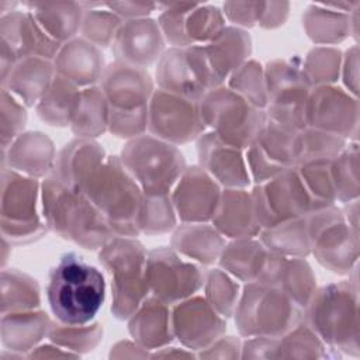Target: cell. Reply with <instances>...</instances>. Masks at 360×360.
<instances>
[{"label": "cell", "mask_w": 360, "mask_h": 360, "mask_svg": "<svg viewBox=\"0 0 360 360\" xmlns=\"http://www.w3.org/2000/svg\"><path fill=\"white\" fill-rule=\"evenodd\" d=\"M104 298L103 273L76 253L63 255L49 273L46 300L62 325H87L100 311Z\"/></svg>", "instance_id": "obj_1"}, {"label": "cell", "mask_w": 360, "mask_h": 360, "mask_svg": "<svg viewBox=\"0 0 360 360\" xmlns=\"http://www.w3.org/2000/svg\"><path fill=\"white\" fill-rule=\"evenodd\" d=\"M42 217L45 225L60 236L86 248H103L114 232L103 214L82 191L62 184L55 176L42 184Z\"/></svg>", "instance_id": "obj_2"}, {"label": "cell", "mask_w": 360, "mask_h": 360, "mask_svg": "<svg viewBox=\"0 0 360 360\" xmlns=\"http://www.w3.org/2000/svg\"><path fill=\"white\" fill-rule=\"evenodd\" d=\"M82 193L103 214L114 235L132 238L141 232L138 214L143 193L121 159H104L84 183Z\"/></svg>", "instance_id": "obj_3"}, {"label": "cell", "mask_w": 360, "mask_h": 360, "mask_svg": "<svg viewBox=\"0 0 360 360\" xmlns=\"http://www.w3.org/2000/svg\"><path fill=\"white\" fill-rule=\"evenodd\" d=\"M300 307L278 287L252 281L235 308L239 332L248 338H280L301 321Z\"/></svg>", "instance_id": "obj_4"}, {"label": "cell", "mask_w": 360, "mask_h": 360, "mask_svg": "<svg viewBox=\"0 0 360 360\" xmlns=\"http://www.w3.org/2000/svg\"><path fill=\"white\" fill-rule=\"evenodd\" d=\"M148 253L142 245L128 236L111 238L100 253V262L112 277V312L117 318H131L146 300Z\"/></svg>", "instance_id": "obj_5"}, {"label": "cell", "mask_w": 360, "mask_h": 360, "mask_svg": "<svg viewBox=\"0 0 360 360\" xmlns=\"http://www.w3.org/2000/svg\"><path fill=\"white\" fill-rule=\"evenodd\" d=\"M121 162L143 195H169L186 169L183 155L174 145L146 135L127 143Z\"/></svg>", "instance_id": "obj_6"}, {"label": "cell", "mask_w": 360, "mask_h": 360, "mask_svg": "<svg viewBox=\"0 0 360 360\" xmlns=\"http://www.w3.org/2000/svg\"><path fill=\"white\" fill-rule=\"evenodd\" d=\"M202 125L210 127L222 142L248 149L259 136L266 115L229 87L210 90L198 103Z\"/></svg>", "instance_id": "obj_7"}, {"label": "cell", "mask_w": 360, "mask_h": 360, "mask_svg": "<svg viewBox=\"0 0 360 360\" xmlns=\"http://www.w3.org/2000/svg\"><path fill=\"white\" fill-rule=\"evenodd\" d=\"M38 191L37 179L1 167V236L10 245L27 243L44 233L37 211Z\"/></svg>", "instance_id": "obj_8"}, {"label": "cell", "mask_w": 360, "mask_h": 360, "mask_svg": "<svg viewBox=\"0 0 360 360\" xmlns=\"http://www.w3.org/2000/svg\"><path fill=\"white\" fill-rule=\"evenodd\" d=\"M145 274L149 291L167 305L188 298L204 284V274L200 269L183 260L172 249L149 252Z\"/></svg>", "instance_id": "obj_9"}, {"label": "cell", "mask_w": 360, "mask_h": 360, "mask_svg": "<svg viewBox=\"0 0 360 360\" xmlns=\"http://www.w3.org/2000/svg\"><path fill=\"white\" fill-rule=\"evenodd\" d=\"M148 128L152 136L172 145L194 139L204 128L198 103L155 90L148 104Z\"/></svg>", "instance_id": "obj_10"}, {"label": "cell", "mask_w": 360, "mask_h": 360, "mask_svg": "<svg viewBox=\"0 0 360 360\" xmlns=\"http://www.w3.org/2000/svg\"><path fill=\"white\" fill-rule=\"evenodd\" d=\"M172 202L184 222L212 221L221 201V188L202 167L184 169L173 187Z\"/></svg>", "instance_id": "obj_11"}, {"label": "cell", "mask_w": 360, "mask_h": 360, "mask_svg": "<svg viewBox=\"0 0 360 360\" xmlns=\"http://www.w3.org/2000/svg\"><path fill=\"white\" fill-rule=\"evenodd\" d=\"M226 328L222 316L207 302L205 298H186L172 312L173 336L183 345L200 350L212 345Z\"/></svg>", "instance_id": "obj_12"}, {"label": "cell", "mask_w": 360, "mask_h": 360, "mask_svg": "<svg viewBox=\"0 0 360 360\" xmlns=\"http://www.w3.org/2000/svg\"><path fill=\"white\" fill-rule=\"evenodd\" d=\"M0 37L1 46L7 48L17 60L27 58L52 60L56 58L62 45L44 31L28 10H14L1 15Z\"/></svg>", "instance_id": "obj_13"}, {"label": "cell", "mask_w": 360, "mask_h": 360, "mask_svg": "<svg viewBox=\"0 0 360 360\" xmlns=\"http://www.w3.org/2000/svg\"><path fill=\"white\" fill-rule=\"evenodd\" d=\"M100 83L110 107L117 110L146 107L153 94L152 80L143 68L118 60L104 69Z\"/></svg>", "instance_id": "obj_14"}, {"label": "cell", "mask_w": 360, "mask_h": 360, "mask_svg": "<svg viewBox=\"0 0 360 360\" xmlns=\"http://www.w3.org/2000/svg\"><path fill=\"white\" fill-rule=\"evenodd\" d=\"M163 34L153 20L136 18L121 24L114 39L118 62L145 68L155 62L163 51Z\"/></svg>", "instance_id": "obj_15"}, {"label": "cell", "mask_w": 360, "mask_h": 360, "mask_svg": "<svg viewBox=\"0 0 360 360\" xmlns=\"http://www.w3.org/2000/svg\"><path fill=\"white\" fill-rule=\"evenodd\" d=\"M201 167L228 188H243L250 176L242 149L222 142L215 134H204L198 142Z\"/></svg>", "instance_id": "obj_16"}, {"label": "cell", "mask_w": 360, "mask_h": 360, "mask_svg": "<svg viewBox=\"0 0 360 360\" xmlns=\"http://www.w3.org/2000/svg\"><path fill=\"white\" fill-rule=\"evenodd\" d=\"M53 60L56 75L76 86H91L101 79L104 72L103 55L84 38L66 42Z\"/></svg>", "instance_id": "obj_17"}, {"label": "cell", "mask_w": 360, "mask_h": 360, "mask_svg": "<svg viewBox=\"0 0 360 360\" xmlns=\"http://www.w3.org/2000/svg\"><path fill=\"white\" fill-rule=\"evenodd\" d=\"M1 152V167H8L34 179L46 174L55 159L52 142L39 132L21 134Z\"/></svg>", "instance_id": "obj_18"}, {"label": "cell", "mask_w": 360, "mask_h": 360, "mask_svg": "<svg viewBox=\"0 0 360 360\" xmlns=\"http://www.w3.org/2000/svg\"><path fill=\"white\" fill-rule=\"evenodd\" d=\"M212 222L222 235L233 239L253 238L260 232L252 194L242 188H228L222 193Z\"/></svg>", "instance_id": "obj_19"}, {"label": "cell", "mask_w": 360, "mask_h": 360, "mask_svg": "<svg viewBox=\"0 0 360 360\" xmlns=\"http://www.w3.org/2000/svg\"><path fill=\"white\" fill-rule=\"evenodd\" d=\"M103 149L89 139H77L66 145L53 169V176L66 187L82 191L84 183L104 162Z\"/></svg>", "instance_id": "obj_20"}, {"label": "cell", "mask_w": 360, "mask_h": 360, "mask_svg": "<svg viewBox=\"0 0 360 360\" xmlns=\"http://www.w3.org/2000/svg\"><path fill=\"white\" fill-rule=\"evenodd\" d=\"M55 66L42 58H27L18 60L4 80L1 89L11 93L25 107L37 105L52 79Z\"/></svg>", "instance_id": "obj_21"}, {"label": "cell", "mask_w": 360, "mask_h": 360, "mask_svg": "<svg viewBox=\"0 0 360 360\" xmlns=\"http://www.w3.org/2000/svg\"><path fill=\"white\" fill-rule=\"evenodd\" d=\"M160 90L200 103L207 90L198 82L186 48H173L159 60L156 70Z\"/></svg>", "instance_id": "obj_22"}, {"label": "cell", "mask_w": 360, "mask_h": 360, "mask_svg": "<svg viewBox=\"0 0 360 360\" xmlns=\"http://www.w3.org/2000/svg\"><path fill=\"white\" fill-rule=\"evenodd\" d=\"M210 69L221 86L224 79L235 72L250 52V39L238 28L225 27L212 41L202 46Z\"/></svg>", "instance_id": "obj_23"}, {"label": "cell", "mask_w": 360, "mask_h": 360, "mask_svg": "<svg viewBox=\"0 0 360 360\" xmlns=\"http://www.w3.org/2000/svg\"><path fill=\"white\" fill-rule=\"evenodd\" d=\"M129 332L141 346L148 349L170 342L173 339V329L167 304L155 297L145 300L131 316Z\"/></svg>", "instance_id": "obj_24"}, {"label": "cell", "mask_w": 360, "mask_h": 360, "mask_svg": "<svg viewBox=\"0 0 360 360\" xmlns=\"http://www.w3.org/2000/svg\"><path fill=\"white\" fill-rule=\"evenodd\" d=\"M51 326L46 314L37 309L4 314L1 315V343L10 352L34 350Z\"/></svg>", "instance_id": "obj_25"}, {"label": "cell", "mask_w": 360, "mask_h": 360, "mask_svg": "<svg viewBox=\"0 0 360 360\" xmlns=\"http://www.w3.org/2000/svg\"><path fill=\"white\" fill-rule=\"evenodd\" d=\"M177 252L202 263H214L225 248L222 233L205 222H186L173 235Z\"/></svg>", "instance_id": "obj_26"}, {"label": "cell", "mask_w": 360, "mask_h": 360, "mask_svg": "<svg viewBox=\"0 0 360 360\" xmlns=\"http://www.w3.org/2000/svg\"><path fill=\"white\" fill-rule=\"evenodd\" d=\"M82 91L76 84L55 73L46 91L38 101L37 112L45 122L58 127L72 124Z\"/></svg>", "instance_id": "obj_27"}, {"label": "cell", "mask_w": 360, "mask_h": 360, "mask_svg": "<svg viewBox=\"0 0 360 360\" xmlns=\"http://www.w3.org/2000/svg\"><path fill=\"white\" fill-rule=\"evenodd\" d=\"M44 31L56 42L70 39L82 28V6L77 3H24Z\"/></svg>", "instance_id": "obj_28"}, {"label": "cell", "mask_w": 360, "mask_h": 360, "mask_svg": "<svg viewBox=\"0 0 360 360\" xmlns=\"http://www.w3.org/2000/svg\"><path fill=\"white\" fill-rule=\"evenodd\" d=\"M269 250L262 242L252 238L235 239L231 245L225 246L219 262L221 266L233 277L242 281H256L266 263Z\"/></svg>", "instance_id": "obj_29"}, {"label": "cell", "mask_w": 360, "mask_h": 360, "mask_svg": "<svg viewBox=\"0 0 360 360\" xmlns=\"http://www.w3.org/2000/svg\"><path fill=\"white\" fill-rule=\"evenodd\" d=\"M108 118L110 104L101 89L87 87L82 90L80 101L70 127L77 136H97L108 128Z\"/></svg>", "instance_id": "obj_30"}, {"label": "cell", "mask_w": 360, "mask_h": 360, "mask_svg": "<svg viewBox=\"0 0 360 360\" xmlns=\"http://www.w3.org/2000/svg\"><path fill=\"white\" fill-rule=\"evenodd\" d=\"M39 302V287L34 278L15 269L1 270V315L34 311Z\"/></svg>", "instance_id": "obj_31"}, {"label": "cell", "mask_w": 360, "mask_h": 360, "mask_svg": "<svg viewBox=\"0 0 360 360\" xmlns=\"http://www.w3.org/2000/svg\"><path fill=\"white\" fill-rule=\"evenodd\" d=\"M174 224V207L169 195H143L138 214L139 231L162 233L170 231Z\"/></svg>", "instance_id": "obj_32"}, {"label": "cell", "mask_w": 360, "mask_h": 360, "mask_svg": "<svg viewBox=\"0 0 360 360\" xmlns=\"http://www.w3.org/2000/svg\"><path fill=\"white\" fill-rule=\"evenodd\" d=\"M229 89L238 93L249 104L256 108L267 107V93L264 75L262 73L260 65L255 62L242 63L235 72L229 83Z\"/></svg>", "instance_id": "obj_33"}, {"label": "cell", "mask_w": 360, "mask_h": 360, "mask_svg": "<svg viewBox=\"0 0 360 360\" xmlns=\"http://www.w3.org/2000/svg\"><path fill=\"white\" fill-rule=\"evenodd\" d=\"M224 28L222 14L215 7L194 4L184 20V31L191 46L197 41H212Z\"/></svg>", "instance_id": "obj_34"}, {"label": "cell", "mask_w": 360, "mask_h": 360, "mask_svg": "<svg viewBox=\"0 0 360 360\" xmlns=\"http://www.w3.org/2000/svg\"><path fill=\"white\" fill-rule=\"evenodd\" d=\"M204 281L207 302L221 316H229L238 304V284L219 269L211 270Z\"/></svg>", "instance_id": "obj_35"}, {"label": "cell", "mask_w": 360, "mask_h": 360, "mask_svg": "<svg viewBox=\"0 0 360 360\" xmlns=\"http://www.w3.org/2000/svg\"><path fill=\"white\" fill-rule=\"evenodd\" d=\"M121 18L111 10H87L82 22L86 41L96 46H108L117 37Z\"/></svg>", "instance_id": "obj_36"}, {"label": "cell", "mask_w": 360, "mask_h": 360, "mask_svg": "<svg viewBox=\"0 0 360 360\" xmlns=\"http://www.w3.org/2000/svg\"><path fill=\"white\" fill-rule=\"evenodd\" d=\"M25 122V105L6 89H1V150H6L22 134Z\"/></svg>", "instance_id": "obj_37"}, {"label": "cell", "mask_w": 360, "mask_h": 360, "mask_svg": "<svg viewBox=\"0 0 360 360\" xmlns=\"http://www.w3.org/2000/svg\"><path fill=\"white\" fill-rule=\"evenodd\" d=\"M48 336L55 345L70 347V350H91L100 340L101 330L98 325L68 326L59 323L58 326H51Z\"/></svg>", "instance_id": "obj_38"}, {"label": "cell", "mask_w": 360, "mask_h": 360, "mask_svg": "<svg viewBox=\"0 0 360 360\" xmlns=\"http://www.w3.org/2000/svg\"><path fill=\"white\" fill-rule=\"evenodd\" d=\"M148 128V105L136 110H117L110 107L108 129L117 136L136 138Z\"/></svg>", "instance_id": "obj_39"}, {"label": "cell", "mask_w": 360, "mask_h": 360, "mask_svg": "<svg viewBox=\"0 0 360 360\" xmlns=\"http://www.w3.org/2000/svg\"><path fill=\"white\" fill-rule=\"evenodd\" d=\"M264 6V3H226L225 14L235 24L253 25L256 21H260Z\"/></svg>", "instance_id": "obj_40"}, {"label": "cell", "mask_w": 360, "mask_h": 360, "mask_svg": "<svg viewBox=\"0 0 360 360\" xmlns=\"http://www.w3.org/2000/svg\"><path fill=\"white\" fill-rule=\"evenodd\" d=\"M107 6L110 10H115L118 17L125 15L129 20L142 18L155 7L153 4H142V3H112Z\"/></svg>", "instance_id": "obj_41"}]
</instances>
